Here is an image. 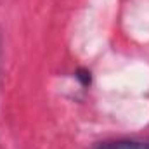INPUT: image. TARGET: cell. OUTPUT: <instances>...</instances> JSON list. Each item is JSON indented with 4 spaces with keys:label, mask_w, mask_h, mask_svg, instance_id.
Wrapping results in <instances>:
<instances>
[{
    "label": "cell",
    "mask_w": 149,
    "mask_h": 149,
    "mask_svg": "<svg viewBox=\"0 0 149 149\" xmlns=\"http://www.w3.org/2000/svg\"><path fill=\"white\" fill-rule=\"evenodd\" d=\"M97 149H149V139L144 141H113L99 144Z\"/></svg>",
    "instance_id": "6da1fadb"
}]
</instances>
